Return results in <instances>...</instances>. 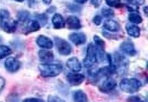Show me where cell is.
I'll return each instance as SVG.
<instances>
[{"label":"cell","instance_id":"6da1fadb","mask_svg":"<svg viewBox=\"0 0 148 102\" xmlns=\"http://www.w3.org/2000/svg\"><path fill=\"white\" fill-rule=\"evenodd\" d=\"M17 23L10 17L8 11L0 10V27L8 33H12L16 31Z\"/></svg>","mask_w":148,"mask_h":102},{"label":"cell","instance_id":"7a4b0ae2","mask_svg":"<svg viewBox=\"0 0 148 102\" xmlns=\"http://www.w3.org/2000/svg\"><path fill=\"white\" fill-rule=\"evenodd\" d=\"M40 74L44 77L58 76L62 73L63 67L60 64H42L38 67Z\"/></svg>","mask_w":148,"mask_h":102},{"label":"cell","instance_id":"3957f363","mask_svg":"<svg viewBox=\"0 0 148 102\" xmlns=\"http://www.w3.org/2000/svg\"><path fill=\"white\" fill-rule=\"evenodd\" d=\"M141 81L136 78H124L120 82L119 87L127 93H134L141 87Z\"/></svg>","mask_w":148,"mask_h":102},{"label":"cell","instance_id":"277c9868","mask_svg":"<svg viewBox=\"0 0 148 102\" xmlns=\"http://www.w3.org/2000/svg\"><path fill=\"white\" fill-rule=\"evenodd\" d=\"M98 62V56L96 47L92 43H90V44H89L88 49H87L86 56L83 60L84 66L86 68L90 69V68L94 67Z\"/></svg>","mask_w":148,"mask_h":102},{"label":"cell","instance_id":"5b68a950","mask_svg":"<svg viewBox=\"0 0 148 102\" xmlns=\"http://www.w3.org/2000/svg\"><path fill=\"white\" fill-rule=\"evenodd\" d=\"M108 59L109 60V62H111V65L116 68L117 71H123L124 69H126L128 65V61L126 58L118 53H115L113 57L108 56Z\"/></svg>","mask_w":148,"mask_h":102},{"label":"cell","instance_id":"8992f818","mask_svg":"<svg viewBox=\"0 0 148 102\" xmlns=\"http://www.w3.org/2000/svg\"><path fill=\"white\" fill-rule=\"evenodd\" d=\"M56 45L58 52L62 56H68L71 54L72 48L71 45L64 39L60 38H56Z\"/></svg>","mask_w":148,"mask_h":102},{"label":"cell","instance_id":"52a82bcc","mask_svg":"<svg viewBox=\"0 0 148 102\" xmlns=\"http://www.w3.org/2000/svg\"><path fill=\"white\" fill-rule=\"evenodd\" d=\"M117 86V82L115 79L111 77H107V78L100 85L99 89L101 92H109L114 90Z\"/></svg>","mask_w":148,"mask_h":102},{"label":"cell","instance_id":"ba28073f","mask_svg":"<svg viewBox=\"0 0 148 102\" xmlns=\"http://www.w3.org/2000/svg\"><path fill=\"white\" fill-rule=\"evenodd\" d=\"M66 78L71 86H79L84 82L85 77L81 73H69L66 76Z\"/></svg>","mask_w":148,"mask_h":102},{"label":"cell","instance_id":"9c48e42d","mask_svg":"<svg viewBox=\"0 0 148 102\" xmlns=\"http://www.w3.org/2000/svg\"><path fill=\"white\" fill-rule=\"evenodd\" d=\"M5 67L11 73L16 72L21 67V62L16 58L10 57L7 58L5 62Z\"/></svg>","mask_w":148,"mask_h":102},{"label":"cell","instance_id":"30bf717a","mask_svg":"<svg viewBox=\"0 0 148 102\" xmlns=\"http://www.w3.org/2000/svg\"><path fill=\"white\" fill-rule=\"evenodd\" d=\"M25 23V24L23 29L25 34H28L34 32H36L40 28V23L36 20H27Z\"/></svg>","mask_w":148,"mask_h":102},{"label":"cell","instance_id":"8fae6325","mask_svg":"<svg viewBox=\"0 0 148 102\" xmlns=\"http://www.w3.org/2000/svg\"><path fill=\"white\" fill-rule=\"evenodd\" d=\"M120 49L123 52L130 56H134L136 53L134 44L130 41H124L120 45Z\"/></svg>","mask_w":148,"mask_h":102},{"label":"cell","instance_id":"7c38bea8","mask_svg":"<svg viewBox=\"0 0 148 102\" xmlns=\"http://www.w3.org/2000/svg\"><path fill=\"white\" fill-rule=\"evenodd\" d=\"M36 43L39 45V47L45 49H51L53 47V41L49 38L43 35L39 36L37 38Z\"/></svg>","mask_w":148,"mask_h":102},{"label":"cell","instance_id":"4fadbf2b","mask_svg":"<svg viewBox=\"0 0 148 102\" xmlns=\"http://www.w3.org/2000/svg\"><path fill=\"white\" fill-rule=\"evenodd\" d=\"M66 65L73 72H79L81 70V65L77 58L72 57L66 62Z\"/></svg>","mask_w":148,"mask_h":102},{"label":"cell","instance_id":"5bb4252c","mask_svg":"<svg viewBox=\"0 0 148 102\" xmlns=\"http://www.w3.org/2000/svg\"><path fill=\"white\" fill-rule=\"evenodd\" d=\"M70 41L76 45H80L86 42V36L83 33H73L69 36Z\"/></svg>","mask_w":148,"mask_h":102},{"label":"cell","instance_id":"9a60e30c","mask_svg":"<svg viewBox=\"0 0 148 102\" xmlns=\"http://www.w3.org/2000/svg\"><path fill=\"white\" fill-rule=\"evenodd\" d=\"M103 26L106 30H109L110 32H115L119 31L120 30V26L118 23L112 19L105 21Z\"/></svg>","mask_w":148,"mask_h":102},{"label":"cell","instance_id":"2e32d148","mask_svg":"<svg viewBox=\"0 0 148 102\" xmlns=\"http://www.w3.org/2000/svg\"><path fill=\"white\" fill-rule=\"evenodd\" d=\"M67 24L69 29L78 30L81 28L80 20L75 16L68 17L67 19Z\"/></svg>","mask_w":148,"mask_h":102},{"label":"cell","instance_id":"e0dca14e","mask_svg":"<svg viewBox=\"0 0 148 102\" xmlns=\"http://www.w3.org/2000/svg\"><path fill=\"white\" fill-rule=\"evenodd\" d=\"M38 56L41 61L46 62V63L53 61L54 58L53 54L50 51L40 50L38 52Z\"/></svg>","mask_w":148,"mask_h":102},{"label":"cell","instance_id":"ac0fdd59","mask_svg":"<svg viewBox=\"0 0 148 102\" xmlns=\"http://www.w3.org/2000/svg\"><path fill=\"white\" fill-rule=\"evenodd\" d=\"M52 23L56 29H61L65 26V22H64L63 17L58 13H57L53 17Z\"/></svg>","mask_w":148,"mask_h":102},{"label":"cell","instance_id":"d6986e66","mask_svg":"<svg viewBox=\"0 0 148 102\" xmlns=\"http://www.w3.org/2000/svg\"><path fill=\"white\" fill-rule=\"evenodd\" d=\"M127 33L134 38H138L140 36V28L133 24H127L126 26Z\"/></svg>","mask_w":148,"mask_h":102},{"label":"cell","instance_id":"ffe728a7","mask_svg":"<svg viewBox=\"0 0 148 102\" xmlns=\"http://www.w3.org/2000/svg\"><path fill=\"white\" fill-rule=\"evenodd\" d=\"M74 102H88L86 94L82 90H78L73 94Z\"/></svg>","mask_w":148,"mask_h":102},{"label":"cell","instance_id":"44dd1931","mask_svg":"<svg viewBox=\"0 0 148 102\" xmlns=\"http://www.w3.org/2000/svg\"><path fill=\"white\" fill-rule=\"evenodd\" d=\"M128 19L130 22L133 23L134 24L141 23L142 21H143V19H142L141 15L138 14V12H134V11L131 13H130V14H129L128 16Z\"/></svg>","mask_w":148,"mask_h":102},{"label":"cell","instance_id":"7402d4cb","mask_svg":"<svg viewBox=\"0 0 148 102\" xmlns=\"http://www.w3.org/2000/svg\"><path fill=\"white\" fill-rule=\"evenodd\" d=\"M12 50L5 45H0V59L6 57L12 54Z\"/></svg>","mask_w":148,"mask_h":102},{"label":"cell","instance_id":"603a6c76","mask_svg":"<svg viewBox=\"0 0 148 102\" xmlns=\"http://www.w3.org/2000/svg\"><path fill=\"white\" fill-rule=\"evenodd\" d=\"M94 41L96 43V48L99 49V50L104 51V47H105V43L103 40H102L98 36H94Z\"/></svg>","mask_w":148,"mask_h":102},{"label":"cell","instance_id":"cb8c5ba5","mask_svg":"<svg viewBox=\"0 0 148 102\" xmlns=\"http://www.w3.org/2000/svg\"><path fill=\"white\" fill-rule=\"evenodd\" d=\"M29 15V12H27V11L26 10H22V11H20V12L18 13L17 17H18V20H19L21 22L25 23L28 20Z\"/></svg>","mask_w":148,"mask_h":102},{"label":"cell","instance_id":"d4e9b609","mask_svg":"<svg viewBox=\"0 0 148 102\" xmlns=\"http://www.w3.org/2000/svg\"><path fill=\"white\" fill-rule=\"evenodd\" d=\"M106 3L110 7L120 8L121 6H122L121 0H106Z\"/></svg>","mask_w":148,"mask_h":102},{"label":"cell","instance_id":"484cf974","mask_svg":"<svg viewBox=\"0 0 148 102\" xmlns=\"http://www.w3.org/2000/svg\"><path fill=\"white\" fill-rule=\"evenodd\" d=\"M127 102H147V101L140 96L133 95L130 96L127 99Z\"/></svg>","mask_w":148,"mask_h":102},{"label":"cell","instance_id":"4316f807","mask_svg":"<svg viewBox=\"0 0 148 102\" xmlns=\"http://www.w3.org/2000/svg\"><path fill=\"white\" fill-rule=\"evenodd\" d=\"M102 13L103 16L105 17H111L114 16V12L111 8H104L102 9Z\"/></svg>","mask_w":148,"mask_h":102},{"label":"cell","instance_id":"83f0119b","mask_svg":"<svg viewBox=\"0 0 148 102\" xmlns=\"http://www.w3.org/2000/svg\"><path fill=\"white\" fill-rule=\"evenodd\" d=\"M47 102H66L64 99L60 98L58 96L56 95H49Z\"/></svg>","mask_w":148,"mask_h":102},{"label":"cell","instance_id":"f1b7e54d","mask_svg":"<svg viewBox=\"0 0 148 102\" xmlns=\"http://www.w3.org/2000/svg\"><path fill=\"white\" fill-rule=\"evenodd\" d=\"M127 3L133 6H141L145 3V0H125Z\"/></svg>","mask_w":148,"mask_h":102},{"label":"cell","instance_id":"f546056e","mask_svg":"<svg viewBox=\"0 0 148 102\" xmlns=\"http://www.w3.org/2000/svg\"><path fill=\"white\" fill-rule=\"evenodd\" d=\"M38 19L41 22V23H42L43 25H45V23L47 22V17L46 16V14H39L38 15Z\"/></svg>","mask_w":148,"mask_h":102},{"label":"cell","instance_id":"4dcf8cb0","mask_svg":"<svg viewBox=\"0 0 148 102\" xmlns=\"http://www.w3.org/2000/svg\"><path fill=\"white\" fill-rule=\"evenodd\" d=\"M23 102H45L42 99H38V98H27L24 99Z\"/></svg>","mask_w":148,"mask_h":102},{"label":"cell","instance_id":"1f68e13d","mask_svg":"<svg viewBox=\"0 0 148 102\" xmlns=\"http://www.w3.org/2000/svg\"><path fill=\"white\" fill-rule=\"evenodd\" d=\"M93 22H94L96 26L100 25V23H101L102 22L101 17L99 16V15H97V16L94 17V19H93Z\"/></svg>","mask_w":148,"mask_h":102},{"label":"cell","instance_id":"d6a6232c","mask_svg":"<svg viewBox=\"0 0 148 102\" xmlns=\"http://www.w3.org/2000/svg\"><path fill=\"white\" fill-rule=\"evenodd\" d=\"M91 3L95 8H98L102 3V0H91Z\"/></svg>","mask_w":148,"mask_h":102},{"label":"cell","instance_id":"836d02e7","mask_svg":"<svg viewBox=\"0 0 148 102\" xmlns=\"http://www.w3.org/2000/svg\"><path fill=\"white\" fill-rule=\"evenodd\" d=\"M5 86V80L0 75V92L2 91L3 87Z\"/></svg>","mask_w":148,"mask_h":102},{"label":"cell","instance_id":"e575fe53","mask_svg":"<svg viewBox=\"0 0 148 102\" xmlns=\"http://www.w3.org/2000/svg\"><path fill=\"white\" fill-rule=\"evenodd\" d=\"M28 2H29V6L32 7L33 6L36 4V0H28Z\"/></svg>","mask_w":148,"mask_h":102},{"label":"cell","instance_id":"d590c367","mask_svg":"<svg viewBox=\"0 0 148 102\" xmlns=\"http://www.w3.org/2000/svg\"><path fill=\"white\" fill-rule=\"evenodd\" d=\"M88 0H75L76 2L79 3H85Z\"/></svg>","mask_w":148,"mask_h":102},{"label":"cell","instance_id":"8d00e7d4","mask_svg":"<svg viewBox=\"0 0 148 102\" xmlns=\"http://www.w3.org/2000/svg\"><path fill=\"white\" fill-rule=\"evenodd\" d=\"M43 2H44L45 4H50V3H51V1H52V0H42Z\"/></svg>","mask_w":148,"mask_h":102},{"label":"cell","instance_id":"74e56055","mask_svg":"<svg viewBox=\"0 0 148 102\" xmlns=\"http://www.w3.org/2000/svg\"><path fill=\"white\" fill-rule=\"evenodd\" d=\"M145 14H147V7H145Z\"/></svg>","mask_w":148,"mask_h":102},{"label":"cell","instance_id":"f35d334b","mask_svg":"<svg viewBox=\"0 0 148 102\" xmlns=\"http://www.w3.org/2000/svg\"><path fill=\"white\" fill-rule=\"evenodd\" d=\"M14 1H18V2H21V1H23V0H14Z\"/></svg>","mask_w":148,"mask_h":102}]
</instances>
